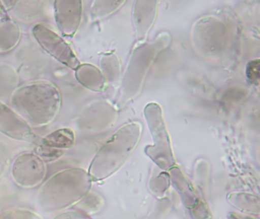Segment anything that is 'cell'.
Returning a JSON list of instances; mask_svg holds the SVG:
<instances>
[{"mask_svg": "<svg viewBox=\"0 0 260 219\" xmlns=\"http://www.w3.org/2000/svg\"><path fill=\"white\" fill-rule=\"evenodd\" d=\"M7 13H6V9L4 7V4H3L2 2H0V18H3V17L6 16Z\"/></svg>", "mask_w": 260, "mask_h": 219, "instance_id": "obj_16", "label": "cell"}, {"mask_svg": "<svg viewBox=\"0 0 260 219\" xmlns=\"http://www.w3.org/2000/svg\"><path fill=\"white\" fill-rule=\"evenodd\" d=\"M61 103L58 88L44 81L19 87L11 96L13 109L31 127L51 123L57 117Z\"/></svg>", "mask_w": 260, "mask_h": 219, "instance_id": "obj_1", "label": "cell"}, {"mask_svg": "<svg viewBox=\"0 0 260 219\" xmlns=\"http://www.w3.org/2000/svg\"><path fill=\"white\" fill-rule=\"evenodd\" d=\"M74 142L75 136L73 131L63 128L57 129L44 137L38 145H42L57 152H65V150L73 147Z\"/></svg>", "mask_w": 260, "mask_h": 219, "instance_id": "obj_9", "label": "cell"}, {"mask_svg": "<svg viewBox=\"0 0 260 219\" xmlns=\"http://www.w3.org/2000/svg\"><path fill=\"white\" fill-rule=\"evenodd\" d=\"M22 31L15 20L6 16L0 18V53L14 49L20 41Z\"/></svg>", "mask_w": 260, "mask_h": 219, "instance_id": "obj_8", "label": "cell"}, {"mask_svg": "<svg viewBox=\"0 0 260 219\" xmlns=\"http://www.w3.org/2000/svg\"><path fill=\"white\" fill-rule=\"evenodd\" d=\"M19 76L8 65H0V97L11 95L19 87Z\"/></svg>", "mask_w": 260, "mask_h": 219, "instance_id": "obj_11", "label": "cell"}, {"mask_svg": "<svg viewBox=\"0 0 260 219\" xmlns=\"http://www.w3.org/2000/svg\"><path fill=\"white\" fill-rule=\"evenodd\" d=\"M82 2L75 0L54 2V17L59 30L64 36H72L81 21Z\"/></svg>", "mask_w": 260, "mask_h": 219, "instance_id": "obj_7", "label": "cell"}, {"mask_svg": "<svg viewBox=\"0 0 260 219\" xmlns=\"http://www.w3.org/2000/svg\"><path fill=\"white\" fill-rule=\"evenodd\" d=\"M0 219H42V217L28 208H14L0 213Z\"/></svg>", "mask_w": 260, "mask_h": 219, "instance_id": "obj_12", "label": "cell"}, {"mask_svg": "<svg viewBox=\"0 0 260 219\" xmlns=\"http://www.w3.org/2000/svg\"><path fill=\"white\" fill-rule=\"evenodd\" d=\"M141 138L138 124L123 127L112 135L97 152L88 170L92 182L103 180L113 174L133 153Z\"/></svg>", "mask_w": 260, "mask_h": 219, "instance_id": "obj_3", "label": "cell"}, {"mask_svg": "<svg viewBox=\"0 0 260 219\" xmlns=\"http://www.w3.org/2000/svg\"><path fill=\"white\" fill-rule=\"evenodd\" d=\"M12 154L8 145L0 141V184L5 179L11 167Z\"/></svg>", "mask_w": 260, "mask_h": 219, "instance_id": "obj_13", "label": "cell"}, {"mask_svg": "<svg viewBox=\"0 0 260 219\" xmlns=\"http://www.w3.org/2000/svg\"><path fill=\"white\" fill-rule=\"evenodd\" d=\"M92 180L81 168L60 170L48 179L38 197L40 208L46 212H60L75 206L87 196Z\"/></svg>", "mask_w": 260, "mask_h": 219, "instance_id": "obj_2", "label": "cell"}, {"mask_svg": "<svg viewBox=\"0 0 260 219\" xmlns=\"http://www.w3.org/2000/svg\"><path fill=\"white\" fill-rule=\"evenodd\" d=\"M52 219H91L88 214L80 210H68L57 214Z\"/></svg>", "mask_w": 260, "mask_h": 219, "instance_id": "obj_14", "label": "cell"}, {"mask_svg": "<svg viewBox=\"0 0 260 219\" xmlns=\"http://www.w3.org/2000/svg\"><path fill=\"white\" fill-rule=\"evenodd\" d=\"M45 3L42 1H14L15 14L24 21H32L42 16Z\"/></svg>", "mask_w": 260, "mask_h": 219, "instance_id": "obj_10", "label": "cell"}, {"mask_svg": "<svg viewBox=\"0 0 260 219\" xmlns=\"http://www.w3.org/2000/svg\"><path fill=\"white\" fill-rule=\"evenodd\" d=\"M31 32L42 49L60 63L72 69H76L80 65L71 47L54 30L45 24H38L32 27Z\"/></svg>", "mask_w": 260, "mask_h": 219, "instance_id": "obj_5", "label": "cell"}, {"mask_svg": "<svg viewBox=\"0 0 260 219\" xmlns=\"http://www.w3.org/2000/svg\"><path fill=\"white\" fill-rule=\"evenodd\" d=\"M258 69H259V62L258 60L252 61L249 62V65H247V78L251 83L254 85H258Z\"/></svg>", "mask_w": 260, "mask_h": 219, "instance_id": "obj_15", "label": "cell"}, {"mask_svg": "<svg viewBox=\"0 0 260 219\" xmlns=\"http://www.w3.org/2000/svg\"><path fill=\"white\" fill-rule=\"evenodd\" d=\"M0 132L16 140L30 141L37 144L42 139L14 110L2 102H0Z\"/></svg>", "mask_w": 260, "mask_h": 219, "instance_id": "obj_6", "label": "cell"}, {"mask_svg": "<svg viewBox=\"0 0 260 219\" xmlns=\"http://www.w3.org/2000/svg\"><path fill=\"white\" fill-rule=\"evenodd\" d=\"M46 173L45 161L31 152L21 154L11 165L12 177L22 188H35L40 185Z\"/></svg>", "mask_w": 260, "mask_h": 219, "instance_id": "obj_4", "label": "cell"}]
</instances>
